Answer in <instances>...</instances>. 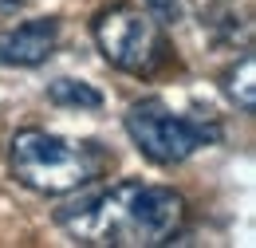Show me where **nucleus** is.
Here are the masks:
<instances>
[{
	"instance_id": "8",
	"label": "nucleus",
	"mask_w": 256,
	"mask_h": 248,
	"mask_svg": "<svg viewBox=\"0 0 256 248\" xmlns=\"http://www.w3.org/2000/svg\"><path fill=\"white\" fill-rule=\"evenodd\" d=\"M146 12L158 24H178L182 20V0H146Z\"/></svg>"
},
{
	"instance_id": "2",
	"label": "nucleus",
	"mask_w": 256,
	"mask_h": 248,
	"mask_svg": "<svg viewBox=\"0 0 256 248\" xmlns=\"http://www.w3.org/2000/svg\"><path fill=\"white\" fill-rule=\"evenodd\" d=\"M8 166H12V178L32 193L64 197V193H75V189L98 182L110 170V154L98 142H71V138L28 126V130L12 134Z\"/></svg>"
},
{
	"instance_id": "6",
	"label": "nucleus",
	"mask_w": 256,
	"mask_h": 248,
	"mask_svg": "<svg viewBox=\"0 0 256 248\" xmlns=\"http://www.w3.org/2000/svg\"><path fill=\"white\" fill-rule=\"evenodd\" d=\"M221 87H224V94H228L244 114H252V110H256V56H252V52H244L240 60L224 71Z\"/></svg>"
},
{
	"instance_id": "4",
	"label": "nucleus",
	"mask_w": 256,
	"mask_h": 248,
	"mask_svg": "<svg viewBox=\"0 0 256 248\" xmlns=\"http://www.w3.org/2000/svg\"><path fill=\"white\" fill-rule=\"evenodd\" d=\"M126 134L142 158H150L154 166H178L193 158L201 146L221 138V126L213 118H186L174 114L162 98H138L126 110Z\"/></svg>"
},
{
	"instance_id": "1",
	"label": "nucleus",
	"mask_w": 256,
	"mask_h": 248,
	"mask_svg": "<svg viewBox=\"0 0 256 248\" xmlns=\"http://www.w3.org/2000/svg\"><path fill=\"white\" fill-rule=\"evenodd\" d=\"M56 220L79 244H114V248H158L170 244L186 224V197L170 186H118L91 193L56 213Z\"/></svg>"
},
{
	"instance_id": "7",
	"label": "nucleus",
	"mask_w": 256,
	"mask_h": 248,
	"mask_svg": "<svg viewBox=\"0 0 256 248\" xmlns=\"http://www.w3.org/2000/svg\"><path fill=\"white\" fill-rule=\"evenodd\" d=\"M48 102L67 106V110H98L102 106V94L91 83H79V79H56L48 87Z\"/></svg>"
},
{
	"instance_id": "5",
	"label": "nucleus",
	"mask_w": 256,
	"mask_h": 248,
	"mask_svg": "<svg viewBox=\"0 0 256 248\" xmlns=\"http://www.w3.org/2000/svg\"><path fill=\"white\" fill-rule=\"evenodd\" d=\"M60 48V20L40 16L28 24L0 32V67H40Z\"/></svg>"
},
{
	"instance_id": "3",
	"label": "nucleus",
	"mask_w": 256,
	"mask_h": 248,
	"mask_svg": "<svg viewBox=\"0 0 256 248\" xmlns=\"http://www.w3.org/2000/svg\"><path fill=\"white\" fill-rule=\"evenodd\" d=\"M91 32H95V44L102 52V60L110 67H118V71H126V75L150 79V75H158L170 63V44L162 36V24L150 12L134 8L126 0L106 4L95 16Z\"/></svg>"
},
{
	"instance_id": "9",
	"label": "nucleus",
	"mask_w": 256,
	"mask_h": 248,
	"mask_svg": "<svg viewBox=\"0 0 256 248\" xmlns=\"http://www.w3.org/2000/svg\"><path fill=\"white\" fill-rule=\"evenodd\" d=\"M20 4H28V0H0V8H20Z\"/></svg>"
}]
</instances>
